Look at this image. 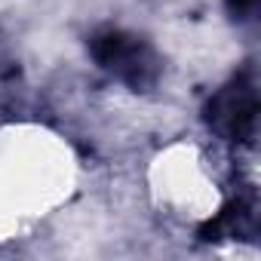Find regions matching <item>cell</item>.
Wrapping results in <instances>:
<instances>
[{
  "label": "cell",
  "mask_w": 261,
  "mask_h": 261,
  "mask_svg": "<svg viewBox=\"0 0 261 261\" xmlns=\"http://www.w3.org/2000/svg\"><path fill=\"white\" fill-rule=\"evenodd\" d=\"M255 4H258V0H227V10H230L233 16H246Z\"/></svg>",
  "instance_id": "3"
},
{
  "label": "cell",
  "mask_w": 261,
  "mask_h": 261,
  "mask_svg": "<svg viewBox=\"0 0 261 261\" xmlns=\"http://www.w3.org/2000/svg\"><path fill=\"white\" fill-rule=\"evenodd\" d=\"M255 117H258V95L246 77H237L230 86L215 92L209 108H206L209 126L230 142H249L252 139Z\"/></svg>",
  "instance_id": "2"
},
{
  "label": "cell",
  "mask_w": 261,
  "mask_h": 261,
  "mask_svg": "<svg viewBox=\"0 0 261 261\" xmlns=\"http://www.w3.org/2000/svg\"><path fill=\"white\" fill-rule=\"evenodd\" d=\"M89 53L92 59L114 71L123 83H129L133 89H148L154 86L157 74H160V62L154 56V49L139 40V37H129L123 31H114V28H105L98 31L92 40H89Z\"/></svg>",
  "instance_id": "1"
}]
</instances>
